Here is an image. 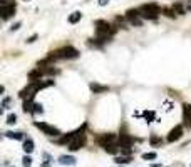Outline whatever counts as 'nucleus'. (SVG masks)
Returning <instances> with one entry per match:
<instances>
[{
  "instance_id": "obj_17",
  "label": "nucleus",
  "mask_w": 191,
  "mask_h": 167,
  "mask_svg": "<svg viewBox=\"0 0 191 167\" xmlns=\"http://www.w3.org/2000/svg\"><path fill=\"white\" fill-rule=\"evenodd\" d=\"M82 18V13L81 12H72L69 15V24H77V22Z\"/></svg>"
},
{
  "instance_id": "obj_2",
  "label": "nucleus",
  "mask_w": 191,
  "mask_h": 167,
  "mask_svg": "<svg viewBox=\"0 0 191 167\" xmlns=\"http://www.w3.org/2000/svg\"><path fill=\"white\" fill-rule=\"evenodd\" d=\"M159 13H161V8L158 7L156 4H148L139 8V15L143 18H148V20H156Z\"/></svg>"
},
{
  "instance_id": "obj_8",
  "label": "nucleus",
  "mask_w": 191,
  "mask_h": 167,
  "mask_svg": "<svg viewBox=\"0 0 191 167\" xmlns=\"http://www.w3.org/2000/svg\"><path fill=\"white\" fill-rule=\"evenodd\" d=\"M97 142L102 147H107V146H111V144H116V135L114 134H102V135H99Z\"/></svg>"
},
{
  "instance_id": "obj_27",
  "label": "nucleus",
  "mask_w": 191,
  "mask_h": 167,
  "mask_svg": "<svg viewBox=\"0 0 191 167\" xmlns=\"http://www.w3.org/2000/svg\"><path fill=\"white\" fill-rule=\"evenodd\" d=\"M10 5H15L13 0H0V7H10Z\"/></svg>"
},
{
  "instance_id": "obj_7",
  "label": "nucleus",
  "mask_w": 191,
  "mask_h": 167,
  "mask_svg": "<svg viewBox=\"0 0 191 167\" xmlns=\"http://www.w3.org/2000/svg\"><path fill=\"white\" fill-rule=\"evenodd\" d=\"M181 137H183V127L181 125H176V127L171 129L169 134H168V142H176Z\"/></svg>"
},
{
  "instance_id": "obj_23",
  "label": "nucleus",
  "mask_w": 191,
  "mask_h": 167,
  "mask_svg": "<svg viewBox=\"0 0 191 167\" xmlns=\"http://www.w3.org/2000/svg\"><path fill=\"white\" fill-rule=\"evenodd\" d=\"M149 142H151L153 146H159V144H163V139L156 137V135H151V139H149Z\"/></svg>"
},
{
  "instance_id": "obj_30",
  "label": "nucleus",
  "mask_w": 191,
  "mask_h": 167,
  "mask_svg": "<svg viewBox=\"0 0 191 167\" xmlns=\"http://www.w3.org/2000/svg\"><path fill=\"white\" fill-rule=\"evenodd\" d=\"M35 40H37V35H32V37L27 38V44H32V42H35Z\"/></svg>"
},
{
  "instance_id": "obj_15",
  "label": "nucleus",
  "mask_w": 191,
  "mask_h": 167,
  "mask_svg": "<svg viewBox=\"0 0 191 167\" xmlns=\"http://www.w3.org/2000/svg\"><path fill=\"white\" fill-rule=\"evenodd\" d=\"M24 150H25V154H30V152H34V140L30 137L24 139Z\"/></svg>"
},
{
  "instance_id": "obj_24",
  "label": "nucleus",
  "mask_w": 191,
  "mask_h": 167,
  "mask_svg": "<svg viewBox=\"0 0 191 167\" xmlns=\"http://www.w3.org/2000/svg\"><path fill=\"white\" fill-rule=\"evenodd\" d=\"M22 164H24V167H30V166H32V159L25 154V155H24V159H22Z\"/></svg>"
},
{
  "instance_id": "obj_29",
  "label": "nucleus",
  "mask_w": 191,
  "mask_h": 167,
  "mask_svg": "<svg viewBox=\"0 0 191 167\" xmlns=\"http://www.w3.org/2000/svg\"><path fill=\"white\" fill-rule=\"evenodd\" d=\"M163 12H164V15H168V17H174V10H173V8H163Z\"/></svg>"
},
{
  "instance_id": "obj_19",
  "label": "nucleus",
  "mask_w": 191,
  "mask_h": 167,
  "mask_svg": "<svg viewBox=\"0 0 191 167\" xmlns=\"http://www.w3.org/2000/svg\"><path fill=\"white\" fill-rule=\"evenodd\" d=\"M5 137L15 139V140H22V139H24V134L22 132H5Z\"/></svg>"
},
{
  "instance_id": "obj_13",
  "label": "nucleus",
  "mask_w": 191,
  "mask_h": 167,
  "mask_svg": "<svg viewBox=\"0 0 191 167\" xmlns=\"http://www.w3.org/2000/svg\"><path fill=\"white\" fill-rule=\"evenodd\" d=\"M59 162L62 164V166H74V164H76V159H74L72 155H60Z\"/></svg>"
},
{
  "instance_id": "obj_10",
  "label": "nucleus",
  "mask_w": 191,
  "mask_h": 167,
  "mask_svg": "<svg viewBox=\"0 0 191 167\" xmlns=\"http://www.w3.org/2000/svg\"><path fill=\"white\" fill-rule=\"evenodd\" d=\"M132 137L129 135V134H121L119 135V147L121 149H129V147L132 146Z\"/></svg>"
},
{
  "instance_id": "obj_20",
  "label": "nucleus",
  "mask_w": 191,
  "mask_h": 167,
  "mask_svg": "<svg viewBox=\"0 0 191 167\" xmlns=\"http://www.w3.org/2000/svg\"><path fill=\"white\" fill-rule=\"evenodd\" d=\"M132 159L131 157H126V155H121V157H116L114 159V162L116 164H127V162H131Z\"/></svg>"
},
{
  "instance_id": "obj_26",
  "label": "nucleus",
  "mask_w": 191,
  "mask_h": 167,
  "mask_svg": "<svg viewBox=\"0 0 191 167\" xmlns=\"http://www.w3.org/2000/svg\"><path fill=\"white\" fill-rule=\"evenodd\" d=\"M10 104H12V99H10V97H5L4 102H2V107H4V109H10Z\"/></svg>"
},
{
  "instance_id": "obj_32",
  "label": "nucleus",
  "mask_w": 191,
  "mask_h": 167,
  "mask_svg": "<svg viewBox=\"0 0 191 167\" xmlns=\"http://www.w3.org/2000/svg\"><path fill=\"white\" fill-rule=\"evenodd\" d=\"M107 4H109V0H99V5H102V7L107 5Z\"/></svg>"
},
{
  "instance_id": "obj_16",
  "label": "nucleus",
  "mask_w": 191,
  "mask_h": 167,
  "mask_svg": "<svg viewBox=\"0 0 191 167\" xmlns=\"http://www.w3.org/2000/svg\"><path fill=\"white\" fill-rule=\"evenodd\" d=\"M42 75H44V72L40 70V69H35V70H32L29 74V79H30V82H35V80H40Z\"/></svg>"
},
{
  "instance_id": "obj_11",
  "label": "nucleus",
  "mask_w": 191,
  "mask_h": 167,
  "mask_svg": "<svg viewBox=\"0 0 191 167\" xmlns=\"http://www.w3.org/2000/svg\"><path fill=\"white\" fill-rule=\"evenodd\" d=\"M77 135V130H74V132H69V134H65V135H62L60 139H57V144H71V142L74 140V137Z\"/></svg>"
},
{
  "instance_id": "obj_28",
  "label": "nucleus",
  "mask_w": 191,
  "mask_h": 167,
  "mask_svg": "<svg viewBox=\"0 0 191 167\" xmlns=\"http://www.w3.org/2000/svg\"><path fill=\"white\" fill-rule=\"evenodd\" d=\"M42 112H44L42 105H40V104H34V112H32V114H42Z\"/></svg>"
},
{
  "instance_id": "obj_25",
  "label": "nucleus",
  "mask_w": 191,
  "mask_h": 167,
  "mask_svg": "<svg viewBox=\"0 0 191 167\" xmlns=\"http://www.w3.org/2000/svg\"><path fill=\"white\" fill-rule=\"evenodd\" d=\"M15 122H17V115H15V114H10V115L7 117V124H9V125H13Z\"/></svg>"
},
{
  "instance_id": "obj_33",
  "label": "nucleus",
  "mask_w": 191,
  "mask_h": 167,
  "mask_svg": "<svg viewBox=\"0 0 191 167\" xmlns=\"http://www.w3.org/2000/svg\"><path fill=\"white\" fill-rule=\"evenodd\" d=\"M186 8H188V10H191V0H188V4H186Z\"/></svg>"
},
{
  "instance_id": "obj_3",
  "label": "nucleus",
  "mask_w": 191,
  "mask_h": 167,
  "mask_svg": "<svg viewBox=\"0 0 191 167\" xmlns=\"http://www.w3.org/2000/svg\"><path fill=\"white\" fill-rule=\"evenodd\" d=\"M84 127L85 125H82L81 129H77V135L74 137V140L69 144V150H72V152H76V150L82 149V147L85 146V134H84Z\"/></svg>"
},
{
  "instance_id": "obj_21",
  "label": "nucleus",
  "mask_w": 191,
  "mask_h": 167,
  "mask_svg": "<svg viewBox=\"0 0 191 167\" xmlns=\"http://www.w3.org/2000/svg\"><path fill=\"white\" fill-rule=\"evenodd\" d=\"M173 10H174V13H178V15H184V8H183L181 4H174Z\"/></svg>"
},
{
  "instance_id": "obj_6",
  "label": "nucleus",
  "mask_w": 191,
  "mask_h": 167,
  "mask_svg": "<svg viewBox=\"0 0 191 167\" xmlns=\"http://www.w3.org/2000/svg\"><path fill=\"white\" fill-rule=\"evenodd\" d=\"M139 10H134V8H131V10H127L126 12V18L129 22H131L132 25H136V27H139L141 25V18H139Z\"/></svg>"
},
{
  "instance_id": "obj_9",
  "label": "nucleus",
  "mask_w": 191,
  "mask_h": 167,
  "mask_svg": "<svg viewBox=\"0 0 191 167\" xmlns=\"http://www.w3.org/2000/svg\"><path fill=\"white\" fill-rule=\"evenodd\" d=\"M183 120L188 129H191V104H183Z\"/></svg>"
},
{
  "instance_id": "obj_12",
  "label": "nucleus",
  "mask_w": 191,
  "mask_h": 167,
  "mask_svg": "<svg viewBox=\"0 0 191 167\" xmlns=\"http://www.w3.org/2000/svg\"><path fill=\"white\" fill-rule=\"evenodd\" d=\"M0 10H2V18L7 20V18H10V17L15 13V5H10V7H0Z\"/></svg>"
},
{
  "instance_id": "obj_1",
  "label": "nucleus",
  "mask_w": 191,
  "mask_h": 167,
  "mask_svg": "<svg viewBox=\"0 0 191 167\" xmlns=\"http://www.w3.org/2000/svg\"><path fill=\"white\" fill-rule=\"evenodd\" d=\"M116 32L114 27H111L106 20H97L96 22V33H97V40L106 42L109 40V37H112Z\"/></svg>"
},
{
  "instance_id": "obj_18",
  "label": "nucleus",
  "mask_w": 191,
  "mask_h": 167,
  "mask_svg": "<svg viewBox=\"0 0 191 167\" xmlns=\"http://www.w3.org/2000/svg\"><path fill=\"white\" fill-rule=\"evenodd\" d=\"M104 150L109 152V154H117L119 150H121V147H119V144H111V146L104 147Z\"/></svg>"
},
{
  "instance_id": "obj_22",
  "label": "nucleus",
  "mask_w": 191,
  "mask_h": 167,
  "mask_svg": "<svg viewBox=\"0 0 191 167\" xmlns=\"http://www.w3.org/2000/svg\"><path fill=\"white\" fill-rule=\"evenodd\" d=\"M158 154L156 152H146V154H143V159L144 160H153V159H156Z\"/></svg>"
},
{
  "instance_id": "obj_5",
  "label": "nucleus",
  "mask_w": 191,
  "mask_h": 167,
  "mask_svg": "<svg viewBox=\"0 0 191 167\" xmlns=\"http://www.w3.org/2000/svg\"><path fill=\"white\" fill-rule=\"evenodd\" d=\"M35 127L40 129L45 135H49V137H59V135H60V130L57 129V127L49 125V124H45V122H35Z\"/></svg>"
},
{
  "instance_id": "obj_4",
  "label": "nucleus",
  "mask_w": 191,
  "mask_h": 167,
  "mask_svg": "<svg viewBox=\"0 0 191 167\" xmlns=\"http://www.w3.org/2000/svg\"><path fill=\"white\" fill-rule=\"evenodd\" d=\"M54 55H55V58H77L79 57V50L67 45V47H62L57 52H54Z\"/></svg>"
},
{
  "instance_id": "obj_14",
  "label": "nucleus",
  "mask_w": 191,
  "mask_h": 167,
  "mask_svg": "<svg viewBox=\"0 0 191 167\" xmlns=\"http://www.w3.org/2000/svg\"><path fill=\"white\" fill-rule=\"evenodd\" d=\"M89 87H91V90H92L94 94H102V92L109 90V87H106V85H99V84H94V82L91 84Z\"/></svg>"
},
{
  "instance_id": "obj_31",
  "label": "nucleus",
  "mask_w": 191,
  "mask_h": 167,
  "mask_svg": "<svg viewBox=\"0 0 191 167\" xmlns=\"http://www.w3.org/2000/svg\"><path fill=\"white\" fill-rule=\"evenodd\" d=\"M20 25H22L20 22H17V24H13V25H12V32H13V30H19V29H20Z\"/></svg>"
}]
</instances>
